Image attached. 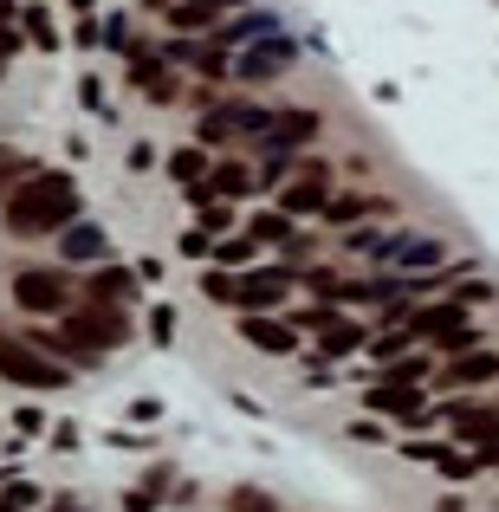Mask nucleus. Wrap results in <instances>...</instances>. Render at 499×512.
<instances>
[{
	"label": "nucleus",
	"instance_id": "obj_1",
	"mask_svg": "<svg viewBox=\"0 0 499 512\" xmlns=\"http://www.w3.org/2000/svg\"><path fill=\"white\" fill-rule=\"evenodd\" d=\"M13 234H52V227H78V188L59 169H33L7 201Z\"/></svg>",
	"mask_w": 499,
	"mask_h": 512
},
{
	"label": "nucleus",
	"instance_id": "obj_2",
	"mask_svg": "<svg viewBox=\"0 0 499 512\" xmlns=\"http://www.w3.org/2000/svg\"><path fill=\"white\" fill-rule=\"evenodd\" d=\"M124 338H130V325H124L117 305H78L72 331H65V350L91 357V350H111V344H124Z\"/></svg>",
	"mask_w": 499,
	"mask_h": 512
},
{
	"label": "nucleus",
	"instance_id": "obj_3",
	"mask_svg": "<svg viewBox=\"0 0 499 512\" xmlns=\"http://www.w3.org/2000/svg\"><path fill=\"white\" fill-rule=\"evenodd\" d=\"M0 376L20 389H65V363H46L33 344H0Z\"/></svg>",
	"mask_w": 499,
	"mask_h": 512
},
{
	"label": "nucleus",
	"instance_id": "obj_4",
	"mask_svg": "<svg viewBox=\"0 0 499 512\" xmlns=\"http://www.w3.org/2000/svg\"><path fill=\"white\" fill-rule=\"evenodd\" d=\"M13 299L26 305V312H65V305H72V279L65 273H52V266H33V273H20L13 279Z\"/></svg>",
	"mask_w": 499,
	"mask_h": 512
},
{
	"label": "nucleus",
	"instance_id": "obj_5",
	"mask_svg": "<svg viewBox=\"0 0 499 512\" xmlns=\"http://www.w3.org/2000/svg\"><path fill=\"white\" fill-rule=\"evenodd\" d=\"M292 59H299V46H292L286 33H266L260 52H240L234 59V78H253V85H260V78H273L279 65H292Z\"/></svg>",
	"mask_w": 499,
	"mask_h": 512
},
{
	"label": "nucleus",
	"instance_id": "obj_6",
	"mask_svg": "<svg viewBox=\"0 0 499 512\" xmlns=\"http://www.w3.org/2000/svg\"><path fill=\"white\" fill-rule=\"evenodd\" d=\"M247 130H273V124H266V111H253V104H221V111L201 117V137H208V143L247 137Z\"/></svg>",
	"mask_w": 499,
	"mask_h": 512
},
{
	"label": "nucleus",
	"instance_id": "obj_7",
	"mask_svg": "<svg viewBox=\"0 0 499 512\" xmlns=\"http://www.w3.org/2000/svg\"><path fill=\"white\" fill-rule=\"evenodd\" d=\"M292 292V279L279 273V266H266V273H240L234 279V305H247V312H260V305H279Z\"/></svg>",
	"mask_w": 499,
	"mask_h": 512
},
{
	"label": "nucleus",
	"instance_id": "obj_8",
	"mask_svg": "<svg viewBox=\"0 0 499 512\" xmlns=\"http://www.w3.org/2000/svg\"><path fill=\"white\" fill-rule=\"evenodd\" d=\"M370 409H376V415H402L409 428H422V422H428L422 396H415V389H402V383H376V389H370Z\"/></svg>",
	"mask_w": 499,
	"mask_h": 512
},
{
	"label": "nucleus",
	"instance_id": "obj_9",
	"mask_svg": "<svg viewBox=\"0 0 499 512\" xmlns=\"http://www.w3.org/2000/svg\"><path fill=\"white\" fill-rule=\"evenodd\" d=\"M240 338H247L253 350H273V357H292V350H299L292 325H279V318H260V312H253L247 325H240Z\"/></svg>",
	"mask_w": 499,
	"mask_h": 512
},
{
	"label": "nucleus",
	"instance_id": "obj_10",
	"mask_svg": "<svg viewBox=\"0 0 499 512\" xmlns=\"http://www.w3.org/2000/svg\"><path fill=\"white\" fill-rule=\"evenodd\" d=\"M448 422H454V435H461V441H493L499 435V409H480V402H454Z\"/></svg>",
	"mask_w": 499,
	"mask_h": 512
},
{
	"label": "nucleus",
	"instance_id": "obj_11",
	"mask_svg": "<svg viewBox=\"0 0 499 512\" xmlns=\"http://www.w3.org/2000/svg\"><path fill=\"white\" fill-rule=\"evenodd\" d=\"M487 376H499V350H461L448 363V383H487Z\"/></svg>",
	"mask_w": 499,
	"mask_h": 512
},
{
	"label": "nucleus",
	"instance_id": "obj_12",
	"mask_svg": "<svg viewBox=\"0 0 499 512\" xmlns=\"http://www.w3.org/2000/svg\"><path fill=\"white\" fill-rule=\"evenodd\" d=\"M312 130H318V117H312V111H292V117H279V124L266 130V150H299Z\"/></svg>",
	"mask_w": 499,
	"mask_h": 512
},
{
	"label": "nucleus",
	"instance_id": "obj_13",
	"mask_svg": "<svg viewBox=\"0 0 499 512\" xmlns=\"http://www.w3.org/2000/svg\"><path fill=\"white\" fill-rule=\"evenodd\" d=\"M111 299H137V279H130L124 266H104V273H91V305H111Z\"/></svg>",
	"mask_w": 499,
	"mask_h": 512
},
{
	"label": "nucleus",
	"instance_id": "obj_14",
	"mask_svg": "<svg viewBox=\"0 0 499 512\" xmlns=\"http://www.w3.org/2000/svg\"><path fill=\"white\" fill-rule=\"evenodd\" d=\"M357 344H363V331L350 325V318H325V325H318V350H325V357H350Z\"/></svg>",
	"mask_w": 499,
	"mask_h": 512
},
{
	"label": "nucleus",
	"instance_id": "obj_15",
	"mask_svg": "<svg viewBox=\"0 0 499 512\" xmlns=\"http://www.w3.org/2000/svg\"><path fill=\"white\" fill-rule=\"evenodd\" d=\"M383 260H396V266H441L448 247H441V240H409V247H389Z\"/></svg>",
	"mask_w": 499,
	"mask_h": 512
},
{
	"label": "nucleus",
	"instance_id": "obj_16",
	"mask_svg": "<svg viewBox=\"0 0 499 512\" xmlns=\"http://www.w3.org/2000/svg\"><path fill=\"white\" fill-rule=\"evenodd\" d=\"M104 253V234L91 221H78V227H65V260H98Z\"/></svg>",
	"mask_w": 499,
	"mask_h": 512
},
{
	"label": "nucleus",
	"instance_id": "obj_17",
	"mask_svg": "<svg viewBox=\"0 0 499 512\" xmlns=\"http://www.w3.org/2000/svg\"><path fill=\"white\" fill-rule=\"evenodd\" d=\"M312 208H325V182H318V175H305V182L286 188V214H312Z\"/></svg>",
	"mask_w": 499,
	"mask_h": 512
},
{
	"label": "nucleus",
	"instance_id": "obj_18",
	"mask_svg": "<svg viewBox=\"0 0 499 512\" xmlns=\"http://www.w3.org/2000/svg\"><path fill=\"white\" fill-rule=\"evenodd\" d=\"M214 195H247V188H253V175L247 169H240V163H221V169H214Z\"/></svg>",
	"mask_w": 499,
	"mask_h": 512
},
{
	"label": "nucleus",
	"instance_id": "obj_19",
	"mask_svg": "<svg viewBox=\"0 0 499 512\" xmlns=\"http://www.w3.org/2000/svg\"><path fill=\"white\" fill-rule=\"evenodd\" d=\"M169 175H175V182H201V175H208V156H201V150H175Z\"/></svg>",
	"mask_w": 499,
	"mask_h": 512
},
{
	"label": "nucleus",
	"instance_id": "obj_20",
	"mask_svg": "<svg viewBox=\"0 0 499 512\" xmlns=\"http://www.w3.org/2000/svg\"><path fill=\"white\" fill-rule=\"evenodd\" d=\"M370 208H376L370 195H331V201H325V214H331V221H357V214H370Z\"/></svg>",
	"mask_w": 499,
	"mask_h": 512
},
{
	"label": "nucleus",
	"instance_id": "obj_21",
	"mask_svg": "<svg viewBox=\"0 0 499 512\" xmlns=\"http://www.w3.org/2000/svg\"><path fill=\"white\" fill-rule=\"evenodd\" d=\"M227 506H234V512H279L273 493H260V487H234V493H227Z\"/></svg>",
	"mask_w": 499,
	"mask_h": 512
},
{
	"label": "nucleus",
	"instance_id": "obj_22",
	"mask_svg": "<svg viewBox=\"0 0 499 512\" xmlns=\"http://www.w3.org/2000/svg\"><path fill=\"white\" fill-rule=\"evenodd\" d=\"M409 461H428V467H448V461H454V448H448V441H409Z\"/></svg>",
	"mask_w": 499,
	"mask_h": 512
},
{
	"label": "nucleus",
	"instance_id": "obj_23",
	"mask_svg": "<svg viewBox=\"0 0 499 512\" xmlns=\"http://www.w3.org/2000/svg\"><path fill=\"white\" fill-rule=\"evenodd\" d=\"M422 370H428V357H402V363H389V383L415 389V383H422Z\"/></svg>",
	"mask_w": 499,
	"mask_h": 512
},
{
	"label": "nucleus",
	"instance_id": "obj_24",
	"mask_svg": "<svg viewBox=\"0 0 499 512\" xmlns=\"http://www.w3.org/2000/svg\"><path fill=\"white\" fill-rule=\"evenodd\" d=\"M214 13H221L214 0H188V7H175V26H208Z\"/></svg>",
	"mask_w": 499,
	"mask_h": 512
},
{
	"label": "nucleus",
	"instance_id": "obj_25",
	"mask_svg": "<svg viewBox=\"0 0 499 512\" xmlns=\"http://www.w3.org/2000/svg\"><path fill=\"white\" fill-rule=\"evenodd\" d=\"M20 175H33L26 169V156H13V150H0V195H7L13 182H20Z\"/></svg>",
	"mask_w": 499,
	"mask_h": 512
},
{
	"label": "nucleus",
	"instance_id": "obj_26",
	"mask_svg": "<svg viewBox=\"0 0 499 512\" xmlns=\"http://www.w3.org/2000/svg\"><path fill=\"white\" fill-rule=\"evenodd\" d=\"M253 240H286V214H260V221H253Z\"/></svg>",
	"mask_w": 499,
	"mask_h": 512
},
{
	"label": "nucleus",
	"instance_id": "obj_27",
	"mask_svg": "<svg viewBox=\"0 0 499 512\" xmlns=\"http://www.w3.org/2000/svg\"><path fill=\"white\" fill-rule=\"evenodd\" d=\"M247 253H253V240H221V247H214V260H221V266H240Z\"/></svg>",
	"mask_w": 499,
	"mask_h": 512
},
{
	"label": "nucleus",
	"instance_id": "obj_28",
	"mask_svg": "<svg viewBox=\"0 0 499 512\" xmlns=\"http://www.w3.org/2000/svg\"><path fill=\"white\" fill-rule=\"evenodd\" d=\"M266 33V20H240V26H221V46H240V39Z\"/></svg>",
	"mask_w": 499,
	"mask_h": 512
},
{
	"label": "nucleus",
	"instance_id": "obj_29",
	"mask_svg": "<svg viewBox=\"0 0 499 512\" xmlns=\"http://www.w3.org/2000/svg\"><path fill=\"white\" fill-rule=\"evenodd\" d=\"M150 331H156V344H169V338H175V312H169V305H156V318H150Z\"/></svg>",
	"mask_w": 499,
	"mask_h": 512
},
{
	"label": "nucleus",
	"instance_id": "obj_30",
	"mask_svg": "<svg viewBox=\"0 0 499 512\" xmlns=\"http://www.w3.org/2000/svg\"><path fill=\"white\" fill-rule=\"evenodd\" d=\"M208 299H221V305H234V279H227V273H214V279H208Z\"/></svg>",
	"mask_w": 499,
	"mask_h": 512
},
{
	"label": "nucleus",
	"instance_id": "obj_31",
	"mask_svg": "<svg viewBox=\"0 0 499 512\" xmlns=\"http://www.w3.org/2000/svg\"><path fill=\"white\" fill-rule=\"evenodd\" d=\"M52 512H78V500H59V506H52Z\"/></svg>",
	"mask_w": 499,
	"mask_h": 512
},
{
	"label": "nucleus",
	"instance_id": "obj_32",
	"mask_svg": "<svg viewBox=\"0 0 499 512\" xmlns=\"http://www.w3.org/2000/svg\"><path fill=\"white\" fill-rule=\"evenodd\" d=\"M214 7H247V0H214Z\"/></svg>",
	"mask_w": 499,
	"mask_h": 512
},
{
	"label": "nucleus",
	"instance_id": "obj_33",
	"mask_svg": "<svg viewBox=\"0 0 499 512\" xmlns=\"http://www.w3.org/2000/svg\"><path fill=\"white\" fill-rule=\"evenodd\" d=\"M0 20H7V0H0Z\"/></svg>",
	"mask_w": 499,
	"mask_h": 512
},
{
	"label": "nucleus",
	"instance_id": "obj_34",
	"mask_svg": "<svg viewBox=\"0 0 499 512\" xmlns=\"http://www.w3.org/2000/svg\"><path fill=\"white\" fill-rule=\"evenodd\" d=\"M0 512H7V506H0Z\"/></svg>",
	"mask_w": 499,
	"mask_h": 512
}]
</instances>
